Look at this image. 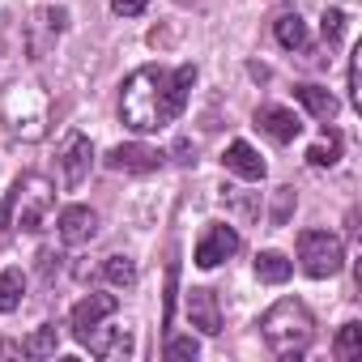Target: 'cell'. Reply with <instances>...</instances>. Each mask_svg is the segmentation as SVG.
<instances>
[{"label":"cell","mask_w":362,"mask_h":362,"mask_svg":"<svg viewBox=\"0 0 362 362\" xmlns=\"http://www.w3.org/2000/svg\"><path fill=\"white\" fill-rule=\"evenodd\" d=\"M256 128H260L269 141H277V145H290V141L303 132V119H298L290 107H277V103H269V107H260V111H256Z\"/></svg>","instance_id":"obj_10"},{"label":"cell","mask_w":362,"mask_h":362,"mask_svg":"<svg viewBox=\"0 0 362 362\" xmlns=\"http://www.w3.org/2000/svg\"><path fill=\"white\" fill-rule=\"evenodd\" d=\"M5 226H13V222H9V201H0V230Z\"/></svg>","instance_id":"obj_28"},{"label":"cell","mask_w":362,"mask_h":362,"mask_svg":"<svg viewBox=\"0 0 362 362\" xmlns=\"http://www.w3.org/2000/svg\"><path fill=\"white\" fill-rule=\"evenodd\" d=\"M298 264H303L307 277H320L324 281V277L341 273L345 247H341V239L332 230H303L298 235Z\"/></svg>","instance_id":"obj_5"},{"label":"cell","mask_w":362,"mask_h":362,"mask_svg":"<svg viewBox=\"0 0 362 362\" xmlns=\"http://www.w3.org/2000/svg\"><path fill=\"white\" fill-rule=\"evenodd\" d=\"M294 98L307 107V115H315V119H332L337 115V98L324 90V86H294Z\"/></svg>","instance_id":"obj_15"},{"label":"cell","mask_w":362,"mask_h":362,"mask_svg":"<svg viewBox=\"0 0 362 362\" xmlns=\"http://www.w3.org/2000/svg\"><path fill=\"white\" fill-rule=\"evenodd\" d=\"M103 277L115 286V290H132L136 286V260L132 256H107V264H103Z\"/></svg>","instance_id":"obj_18"},{"label":"cell","mask_w":362,"mask_h":362,"mask_svg":"<svg viewBox=\"0 0 362 362\" xmlns=\"http://www.w3.org/2000/svg\"><path fill=\"white\" fill-rule=\"evenodd\" d=\"M260 337L277 358H303L315 341V320L307 311V303L298 298H277L264 315H260Z\"/></svg>","instance_id":"obj_2"},{"label":"cell","mask_w":362,"mask_h":362,"mask_svg":"<svg viewBox=\"0 0 362 362\" xmlns=\"http://www.w3.org/2000/svg\"><path fill=\"white\" fill-rule=\"evenodd\" d=\"M56 349H60V328H56V324H43L35 337L22 341V354H26V358H52Z\"/></svg>","instance_id":"obj_20"},{"label":"cell","mask_w":362,"mask_h":362,"mask_svg":"<svg viewBox=\"0 0 362 362\" xmlns=\"http://www.w3.org/2000/svg\"><path fill=\"white\" fill-rule=\"evenodd\" d=\"M337 158H341V136H337L332 128H324V136L307 149V162H311V166H332Z\"/></svg>","instance_id":"obj_21"},{"label":"cell","mask_w":362,"mask_h":362,"mask_svg":"<svg viewBox=\"0 0 362 362\" xmlns=\"http://www.w3.org/2000/svg\"><path fill=\"white\" fill-rule=\"evenodd\" d=\"M337 358H345V362L362 358V324L358 320L341 324V332H337Z\"/></svg>","instance_id":"obj_22"},{"label":"cell","mask_w":362,"mask_h":362,"mask_svg":"<svg viewBox=\"0 0 362 362\" xmlns=\"http://www.w3.org/2000/svg\"><path fill=\"white\" fill-rule=\"evenodd\" d=\"M56 166H60V179H64V188H81L90 170H94V145L86 132H64L60 141V153H56Z\"/></svg>","instance_id":"obj_6"},{"label":"cell","mask_w":362,"mask_h":362,"mask_svg":"<svg viewBox=\"0 0 362 362\" xmlns=\"http://www.w3.org/2000/svg\"><path fill=\"white\" fill-rule=\"evenodd\" d=\"M56 230H60V239H64L69 247H81V243H90V239L98 235V214H94L90 205H69V209L60 214Z\"/></svg>","instance_id":"obj_12"},{"label":"cell","mask_w":362,"mask_h":362,"mask_svg":"<svg viewBox=\"0 0 362 362\" xmlns=\"http://www.w3.org/2000/svg\"><path fill=\"white\" fill-rule=\"evenodd\" d=\"M290 209H294V188H277V209H273V226H286Z\"/></svg>","instance_id":"obj_26"},{"label":"cell","mask_w":362,"mask_h":362,"mask_svg":"<svg viewBox=\"0 0 362 362\" xmlns=\"http://www.w3.org/2000/svg\"><path fill=\"white\" fill-rule=\"evenodd\" d=\"M222 162H226V170H230V175L247 179V184H260V179H264V158H260L247 141H230V145H226V153H222Z\"/></svg>","instance_id":"obj_14"},{"label":"cell","mask_w":362,"mask_h":362,"mask_svg":"<svg viewBox=\"0 0 362 362\" xmlns=\"http://www.w3.org/2000/svg\"><path fill=\"white\" fill-rule=\"evenodd\" d=\"M235 252H239V230L214 222V226L201 235V243H197V264H201V269H218V264L230 260Z\"/></svg>","instance_id":"obj_8"},{"label":"cell","mask_w":362,"mask_h":362,"mask_svg":"<svg viewBox=\"0 0 362 362\" xmlns=\"http://www.w3.org/2000/svg\"><path fill=\"white\" fill-rule=\"evenodd\" d=\"M188 320L205 337H218L222 332V307H218L214 290H188Z\"/></svg>","instance_id":"obj_13"},{"label":"cell","mask_w":362,"mask_h":362,"mask_svg":"<svg viewBox=\"0 0 362 362\" xmlns=\"http://www.w3.org/2000/svg\"><path fill=\"white\" fill-rule=\"evenodd\" d=\"M115 307H119V298H115V294H86V298L73 307V315H69L73 337H77V341H86V332H90V328H98L103 320H111V315H115Z\"/></svg>","instance_id":"obj_9"},{"label":"cell","mask_w":362,"mask_h":362,"mask_svg":"<svg viewBox=\"0 0 362 362\" xmlns=\"http://www.w3.org/2000/svg\"><path fill=\"white\" fill-rule=\"evenodd\" d=\"M94 358H107V362H124V358H132V349H136V341H132V328L128 324H98V328H90L86 332V341H81Z\"/></svg>","instance_id":"obj_7"},{"label":"cell","mask_w":362,"mask_h":362,"mask_svg":"<svg viewBox=\"0 0 362 362\" xmlns=\"http://www.w3.org/2000/svg\"><path fill=\"white\" fill-rule=\"evenodd\" d=\"M0 115H5L9 132L22 141H43L47 136V115H52V98L39 81H13L0 98Z\"/></svg>","instance_id":"obj_3"},{"label":"cell","mask_w":362,"mask_h":362,"mask_svg":"<svg viewBox=\"0 0 362 362\" xmlns=\"http://www.w3.org/2000/svg\"><path fill=\"white\" fill-rule=\"evenodd\" d=\"M149 5H153V0H111V13L115 18H141Z\"/></svg>","instance_id":"obj_25"},{"label":"cell","mask_w":362,"mask_h":362,"mask_svg":"<svg viewBox=\"0 0 362 362\" xmlns=\"http://www.w3.org/2000/svg\"><path fill=\"white\" fill-rule=\"evenodd\" d=\"M22 294H26V273L22 269H0V315L18 311Z\"/></svg>","instance_id":"obj_16"},{"label":"cell","mask_w":362,"mask_h":362,"mask_svg":"<svg viewBox=\"0 0 362 362\" xmlns=\"http://www.w3.org/2000/svg\"><path fill=\"white\" fill-rule=\"evenodd\" d=\"M52 205H56V188L47 184L43 175H22L18 184H13V192H9V214H13V226H22L26 235L43 230V222H47Z\"/></svg>","instance_id":"obj_4"},{"label":"cell","mask_w":362,"mask_h":362,"mask_svg":"<svg viewBox=\"0 0 362 362\" xmlns=\"http://www.w3.org/2000/svg\"><path fill=\"white\" fill-rule=\"evenodd\" d=\"M290 273H294V264L281 252H260L256 256V277L264 286H281V281H290Z\"/></svg>","instance_id":"obj_17"},{"label":"cell","mask_w":362,"mask_h":362,"mask_svg":"<svg viewBox=\"0 0 362 362\" xmlns=\"http://www.w3.org/2000/svg\"><path fill=\"white\" fill-rule=\"evenodd\" d=\"M162 149H149V145H115L107 153V166L111 170H124V175H145V170H158L162 166Z\"/></svg>","instance_id":"obj_11"},{"label":"cell","mask_w":362,"mask_h":362,"mask_svg":"<svg viewBox=\"0 0 362 362\" xmlns=\"http://www.w3.org/2000/svg\"><path fill=\"white\" fill-rule=\"evenodd\" d=\"M320 35H324L328 47L341 43V35H345V13H341V9H324V18H320Z\"/></svg>","instance_id":"obj_23"},{"label":"cell","mask_w":362,"mask_h":362,"mask_svg":"<svg viewBox=\"0 0 362 362\" xmlns=\"http://www.w3.org/2000/svg\"><path fill=\"white\" fill-rule=\"evenodd\" d=\"M192 81H197V64H179V69L145 64V69L128 73V81L119 90V119L136 136L170 128L175 115L184 111V103H188Z\"/></svg>","instance_id":"obj_1"},{"label":"cell","mask_w":362,"mask_h":362,"mask_svg":"<svg viewBox=\"0 0 362 362\" xmlns=\"http://www.w3.org/2000/svg\"><path fill=\"white\" fill-rule=\"evenodd\" d=\"M277 43H281L286 52H303V47H307V22H303L298 13L277 18Z\"/></svg>","instance_id":"obj_19"},{"label":"cell","mask_w":362,"mask_h":362,"mask_svg":"<svg viewBox=\"0 0 362 362\" xmlns=\"http://www.w3.org/2000/svg\"><path fill=\"white\" fill-rule=\"evenodd\" d=\"M197 354H201V345H197L192 337H170V341H166V358H175V362H179V358H197Z\"/></svg>","instance_id":"obj_24"},{"label":"cell","mask_w":362,"mask_h":362,"mask_svg":"<svg viewBox=\"0 0 362 362\" xmlns=\"http://www.w3.org/2000/svg\"><path fill=\"white\" fill-rule=\"evenodd\" d=\"M349 103L362 107V90H358V60H349Z\"/></svg>","instance_id":"obj_27"}]
</instances>
